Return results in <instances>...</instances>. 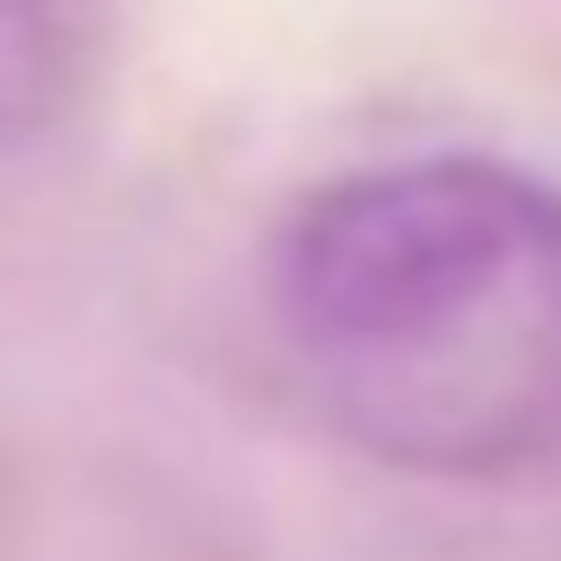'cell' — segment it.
I'll return each mask as SVG.
<instances>
[{"label": "cell", "mask_w": 561, "mask_h": 561, "mask_svg": "<svg viewBox=\"0 0 561 561\" xmlns=\"http://www.w3.org/2000/svg\"><path fill=\"white\" fill-rule=\"evenodd\" d=\"M280 351L368 465L517 482L561 456V184L491 149L377 158L272 237Z\"/></svg>", "instance_id": "obj_1"}, {"label": "cell", "mask_w": 561, "mask_h": 561, "mask_svg": "<svg viewBox=\"0 0 561 561\" xmlns=\"http://www.w3.org/2000/svg\"><path fill=\"white\" fill-rule=\"evenodd\" d=\"M88 9L96 0H0V149H18L53 114L70 53L88 35Z\"/></svg>", "instance_id": "obj_2"}]
</instances>
